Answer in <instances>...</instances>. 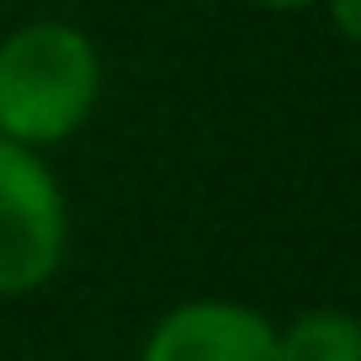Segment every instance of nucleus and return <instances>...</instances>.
I'll return each mask as SVG.
<instances>
[{"mask_svg":"<svg viewBox=\"0 0 361 361\" xmlns=\"http://www.w3.org/2000/svg\"><path fill=\"white\" fill-rule=\"evenodd\" d=\"M102 96V54L69 22H27L0 43V138L48 149Z\"/></svg>","mask_w":361,"mask_h":361,"instance_id":"nucleus-1","label":"nucleus"},{"mask_svg":"<svg viewBox=\"0 0 361 361\" xmlns=\"http://www.w3.org/2000/svg\"><path fill=\"white\" fill-rule=\"evenodd\" d=\"M69 245V213L54 170L27 144L0 138V298L37 293Z\"/></svg>","mask_w":361,"mask_h":361,"instance_id":"nucleus-2","label":"nucleus"},{"mask_svg":"<svg viewBox=\"0 0 361 361\" xmlns=\"http://www.w3.org/2000/svg\"><path fill=\"white\" fill-rule=\"evenodd\" d=\"M138 361H282L266 314L224 298L180 303L154 324Z\"/></svg>","mask_w":361,"mask_h":361,"instance_id":"nucleus-3","label":"nucleus"},{"mask_svg":"<svg viewBox=\"0 0 361 361\" xmlns=\"http://www.w3.org/2000/svg\"><path fill=\"white\" fill-rule=\"evenodd\" d=\"M282 361H361V319L345 308H308L276 335Z\"/></svg>","mask_w":361,"mask_h":361,"instance_id":"nucleus-4","label":"nucleus"},{"mask_svg":"<svg viewBox=\"0 0 361 361\" xmlns=\"http://www.w3.org/2000/svg\"><path fill=\"white\" fill-rule=\"evenodd\" d=\"M329 16L350 43H361V0H329Z\"/></svg>","mask_w":361,"mask_h":361,"instance_id":"nucleus-5","label":"nucleus"},{"mask_svg":"<svg viewBox=\"0 0 361 361\" xmlns=\"http://www.w3.org/2000/svg\"><path fill=\"white\" fill-rule=\"evenodd\" d=\"M255 6H266V11H298V6H314V0H255Z\"/></svg>","mask_w":361,"mask_h":361,"instance_id":"nucleus-6","label":"nucleus"}]
</instances>
